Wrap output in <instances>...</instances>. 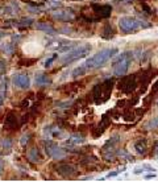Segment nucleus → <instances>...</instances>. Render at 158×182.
I'll return each mask as SVG.
<instances>
[{
    "mask_svg": "<svg viewBox=\"0 0 158 182\" xmlns=\"http://www.w3.org/2000/svg\"><path fill=\"white\" fill-rule=\"evenodd\" d=\"M118 53V49L117 48H105L99 50L96 54H94L92 57L87 58L82 66L86 69V71L89 70H94V69H98V67L103 66L104 63H107L111 58H113L115 55Z\"/></svg>",
    "mask_w": 158,
    "mask_h": 182,
    "instance_id": "1",
    "label": "nucleus"
},
{
    "mask_svg": "<svg viewBox=\"0 0 158 182\" xmlns=\"http://www.w3.org/2000/svg\"><path fill=\"white\" fill-rule=\"evenodd\" d=\"M151 24H149L148 21H142L137 17L133 16H121L118 18V28H120L123 35H130V33L137 32L138 29H146L150 28Z\"/></svg>",
    "mask_w": 158,
    "mask_h": 182,
    "instance_id": "2",
    "label": "nucleus"
},
{
    "mask_svg": "<svg viewBox=\"0 0 158 182\" xmlns=\"http://www.w3.org/2000/svg\"><path fill=\"white\" fill-rule=\"evenodd\" d=\"M133 55H135L133 52H124V53H121L116 60L113 61V74L115 75L116 77L125 75L127 71L129 70L130 63H132Z\"/></svg>",
    "mask_w": 158,
    "mask_h": 182,
    "instance_id": "3",
    "label": "nucleus"
},
{
    "mask_svg": "<svg viewBox=\"0 0 158 182\" xmlns=\"http://www.w3.org/2000/svg\"><path fill=\"white\" fill-rule=\"evenodd\" d=\"M92 46L90 44H83V45H77L74 49L69 50L67 53L61 58V62L62 63H70L72 61H77L79 58H84L87 54L91 52Z\"/></svg>",
    "mask_w": 158,
    "mask_h": 182,
    "instance_id": "4",
    "label": "nucleus"
},
{
    "mask_svg": "<svg viewBox=\"0 0 158 182\" xmlns=\"http://www.w3.org/2000/svg\"><path fill=\"white\" fill-rule=\"evenodd\" d=\"M112 87H113V81H105L100 85H96L92 90V97L96 103H102V102L107 100L111 95Z\"/></svg>",
    "mask_w": 158,
    "mask_h": 182,
    "instance_id": "5",
    "label": "nucleus"
},
{
    "mask_svg": "<svg viewBox=\"0 0 158 182\" xmlns=\"http://www.w3.org/2000/svg\"><path fill=\"white\" fill-rule=\"evenodd\" d=\"M45 150H46L48 156L53 157V158H56V160H61V158H63V157L67 155L66 148L57 145V144L51 143V141H48V143L45 144Z\"/></svg>",
    "mask_w": 158,
    "mask_h": 182,
    "instance_id": "6",
    "label": "nucleus"
},
{
    "mask_svg": "<svg viewBox=\"0 0 158 182\" xmlns=\"http://www.w3.org/2000/svg\"><path fill=\"white\" fill-rule=\"evenodd\" d=\"M12 82L16 87L19 88H28L30 86V79L28 77V74H15L13 78H12Z\"/></svg>",
    "mask_w": 158,
    "mask_h": 182,
    "instance_id": "7",
    "label": "nucleus"
},
{
    "mask_svg": "<svg viewBox=\"0 0 158 182\" xmlns=\"http://www.w3.org/2000/svg\"><path fill=\"white\" fill-rule=\"evenodd\" d=\"M137 86V82H136V77H127V78L123 79V82L118 85L120 90L125 91V92H132Z\"/></svg>",
    "mask_w": 158,
    "mask_h": 182,
    "instance_id": "8",
    "label": "nucleus"
},
{
    "mask_svg": "<svg viewBox=\"0 0 158 182\" xmlns=\"http://www.w3.org/2000/svg\"><path fill=\"white\" fill-rule=\"evenodd\" d=\"M56 20H59V21H71L75 18V15L72 13L71 11H67V9H61V11H54L51 13Z\"/></svg>",
    "mask_w": 158,
    "mask_h": 182,
    "instance_id": "9",
    "label": "nucleus"
},
{
    "mask_svg": "<svg viewBox=\"0 0 158 182\" xmlns=\"http://www.w3.org/2000/svg\"><path fill=\"white\" fill-rule=\"evenodd\" d=\"M92 8L95 9L94 12H96V13L99 15V17H108L111 16V12H112V8L111 5H107V4H94Z\"/></svg>",
    "mask_w": 158,
    "mask_h": 182,
    "instance_id": "10",
    "label": "nucleus"
},
{
    "mask_svg": "<svg viewBox=\"0 0 158 182\" xmlns=\"http://www.w3.org/2000/svg\"><path fill=\"white\" fill-rule=\"evenodd\" d=\"M57 172L58 174H61L62 177H72L75 174V170L71 165L69 164H59L57 165Z\"/></svg>",
    "mask_w": 158,
    "mask_h": 182,
    "instance_id": "11",
    "label": "nucleus"
},
{
    "mask_svg": "<svg viewBox=\"0 0 158 182\" xmlns=\"http://www.w3.org/2000/svg\"><path fill=\"white\" fill-rule=\"evenodd\" d=\"M21 125V123L19 122L17 116L15 113H10L5 119V127L7 128H12V129H17Z\"/></svg>",
    "mask_w": 158,
    "mask_h": 182,
    "instance_id": "12",
    "label": "nucleus"
},
{
    "mask_svg": "<svg viewBox=\"0 0 158 182\" xmlns=\"http://www.w3.org/2000/svg\"><path fill=\"white\" fill-rule=\"evenodd\" d=\"M36 28H37L38 30H42V32L48 33V35H56L57 30L54 27H51L50 24L45 23V21H40V23L36 24Z\"/></svg>",
    "mask_w": 158,
    "mask_h": 182,
    "instance_id": "13",
    "label": "nucleus"
},
{
    "mask_svg": "<svg viewBox=\"0 0 158 182\" xmlns=\"http://www.w3.org/2000/svg\"><path fill=\"white\" fill-rule=\"evenodd\" d=\"M40 152H38V148L37 147H32L30 149H28V152H26V158L29 160L30 162H38L40 160Z\"/></svg>",
    "mask_w": 158,
    "mask_h": 182,
    "instance_id": "14",
    "label": "nucleus"
},
{
    "mask_svg": "<svg viewBox=\"0 0 158 182\" xmlns=\"http://www.w3.org/2000/svg\"><path fill=\"white\" fill-rule=\"evenodd\" d=\"M34 81H36V85H37V86H49L50 83H51L50 78L46 75V74H44V73L36 74Z\"/></svg>",
    "mask_w": 158,
    "mask_h": 182,
    "instance_id": "15",
    "label": "nucleus"
},
{
    "mask_svg": "<svg viewBox=\"0 0 158 182\" xmlns=\"http://www.w3.org/2000/svg\"><path fill=\"white\" fill-rule=\"evenodd\" d=\"M84 141H86L84 137L80 136V135H71L67 140V144L69 145H79V144L84 143Z\"/></svg>",
    "mask_w": 158,
    "mask_h": 182,
    "instance_id": "16",
    "label": "nucleus"
},
{
    "mask_svg": "<svg viewBox=\"0 0 158 182\" xmlns=\"http://www.w3.org/2000/svg\"><path fill=\"white\" fill-rule=\"evenodd\" d=\"M0 147L4 149L5 153H8L12 148V140L10 137H3L1 140H0Z\"/></svg>",
    "mask_w": 158,
    "mask_h": 182,
    "instance_id": "17",
    "label": "nucleus"
},
{
    "mask_svg": "<svg viewBox=\"0 0 158 182\" xmlns=\"http://www.w3.org/2000/svg\"><path fill=\"white\" fill-rule=\"evenodd\" d=\"M135 149L137 150L138 155H145V153H146V149H148L146 143H145V141H142V140L137 141V143L135 144Z\"/></svg>",
    "mask_w": 158,
    "mask_h": 182,
    "instance_id": "18",
    "label": "nucleus"
},
{
    "mask_svg": "<svg viewBox=\"0 0 158 182\" xmlns=\"http://www.w3.org/2000/svg\"><path fill=\"white\" fill-rule=\"evenodd\" d=\"M102 36L104 37V38H112V37L115 36V32H113V28H112V25H109V24H107V25L104 27V29H103V33Z\"/></svg>",
    "mask_w": 158,
    "mask_h": 182,
    "instance_id": "19",
    "label": "nucleus"
},
{
    "mask_svg": "<svg viewBox=\"0 0 158 182\" xmlns=\"http://www.w3.org/2000/svg\"><path fill=\"white\" fill-rule=\"evenodd\" d=\"M158 127V116L151 120H149L146 123V125H145V129H153V128H157Z\"/></svg>",
    "mask_w": 158,
    "mask_h": 182,
    "instance_id": "20",
    "label": "nucleus"
},
{
    "mask_svg": "<svg viewBox=\"0 0 158 182\" xmlns=\"http://www.w3.org/2000/svg\"><path fill=\"white\" fill-rule=\"evenodd\" d=\"M3 50H4V53H7V54H12L15 52V46L12 42H10V44H7L5 46H3Z\"/></svg>",
    "mask_w": 158,
    "mask_h": 182,
    "instance_id": "21",
    "label": "nucleus"
},
{
    "mask_svg": "<svg viewBox=\"0 0 158 182\" xmlns=\"http://www.w3.org/2000/svg\"><path fill=\"white\" fill-rule=\"evenodd\" d=\"M57 58H58V54H53V55H50L49 58H48L46 61H45V67H49V66H51V63L54 62V61L57 60Z\"/></svg>",
    "mask_w": 158,
    "mask_h": 182,
    "instance_id": "22",
    "label": "nucleus"
},
{
    "mask_svg": "<svg viewBox=\"0 0 158 182\" xmlns=\"http://www.w3.org/2000/svg\"><path fill=\"white\" fill-rule=\"evenodd\" d=\"M29 140H30V135H24L23 139H21V141H20V144H21L23 147H25V144L28 143Z\"/></svg>",
    "mask_w": 158,
    "mask_h": 182,
    "instance_id": "23",
    "label": "nucleus"
},
{
    "mask_svg": "<svg viewBox=\"0 0 158 182\" xmlns=\"http://www.w3.org/2000/svg\"><path fill=\"white\" fill-rule=\"evenodd\" d=\"M59 5H61L59 0H49V7L54 8V7H59Z\"/></svg>",
    "mask_w": 158,
    "mask_h": 182,
    "instance_id": "24",
    "label": "nucleus"
},
{
    "mask_svg": "<svg viewBox=\"0 0 158 182\" xmlns=\"http://www.w3.org/2000/svg\"><path fill=\"white\" fill-rule=\"evenodd\" d=\"M4 97H5V92L0 91V107H1V104L4 103Z\"/></svg>",
    "mask_w": 158,
    "mask_h": 182,
    "instance_id": "25",
    "label": "nucleus"
},
{
    "mask_svg": "<svg viewBox=\"0 0 158 182\" xmlns=\"http://www.w3.org/2000/svg\"><path fill=\"white\" fill-rule=\"evenodd\" d=\"M4 70H5V63H4V61L0 60V73L4 71Z\"/></svg>",
    "mask_w": 158,
    "mask_h": 182,
    "instance_id": "26",
    "label": "nucleus"
},
{
    "mask_svg": "<svg viewBox=\"0 0 158 182\" xmlns=\"http://www.w3.org/2000/svg\"><path fill=\"white\" fill-rule=\"evenodd\" d=\"M118 173H120V170H117V172H111V173H109V174L107 175V177H108V178H111V177H116V175H117Z\"/></svg>",
    "mask_w": 158,
    "mask_h": 182,
    "instance_id": "27",
    "label": "nucleus"
},
{
    "mask_svg": "<svg viewBox=\"0 0 158 182\" xmlns=\"http://www.w3.org/2000/svg\"><path fill=\"white\" fill-rule=\"evenodd\" d=\"M154 177H156L154 174H146L145 175V180H151V178H154Z\"/></svg>",
    "mask_w": 158,
    "mask_h": 182,
    "instance_id": "28",
    "label": "nucleus"
},
{
    "mask_svg": "<svg viewBox=\"0 0 158 182\" xmlns=\"http://www.w3.org/2000/svg\"><path fill=\"white\" fill-rule=\"evenodd\" d=\"M153 149H154V153H156V155H158V141L156 143V145H154Z\"/></svg>",
    "mask_w": 158,
    "mask_h": 182,
    "instance_id": "29",
    "label": "nucleus"
},
{
    "mask_svg": "<svg viewBox=\"0 0 158 182\" xmlns=\"http://www.w3.org/2000/svg\"><path fill=\"white\" fill-rule=\"evenodd\" d=\"M3 168H4V162H3V160H0V172L3 170Z\"/></svg>",
    "mask_w": 158,
    "mask_h": 182,
    "instance_id": "30",
    "label": "nucleus"
},
{
    "mask_svg": "<svg viewBox=\"0 0 158 182\" xmlns=\"http://www.w3.org/2000/svg\"><path fill=\"white\" fill-rule=\"evenodd\" d=\"M4 36H5V32H3V30H0V40H1Z\"/></svg>",
    "mask_w": 158,
    "mask_h": 182,
    "instance_id": "31",
    "label": "nucleus"
},
{
    "mask_svg": "<svg viewBox=\"0 0 158 182\" xmlns=\"http://www.w3.org/2000/svg\"><path fill=\"white\" fill-rule=\"evenodd\" d=\"M157 90H158V82H157L156 85L153 86V91H157Z\"/></svg>",
    "mask_w": 158,
    "mask_h": 182,
    "instance_id": "32",
    "label": "nucleus"
},
{
    "mask_svg": "<svg viewBox=\"0 0 158 182\" xmlns=\"http://www.w3.org/2000/svg\"><path fill=\"white\" fill-rule=\"evenodd\" d=\"M157 106H158V102H157Z\"/></svg>",
    "mask_w": 158,
    "mask_h": 182,
    "instance_id": "33",
    "label": "nucleus"
}]
</instances>
